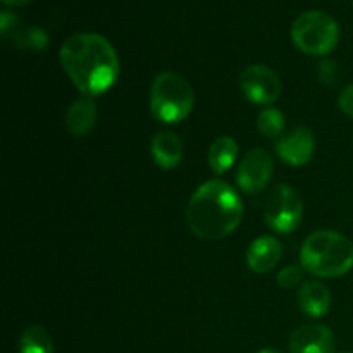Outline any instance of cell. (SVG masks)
Instances as JSON below:
<instances>
[{"label":"cell","mask_w":353,"mask_h":353,"mask_svg":"<svg viewBox=\"0 0 353 353\" xmlns=\"http://www.w3.org/2000/svg\"><path fill=\"white\" fill-rule=\"evenodd\" d=\"M303 271H305V269H303L302 265H286L285 269L279 271L278 278H276L278 279V285L285 290L293 288V286H296L302 281Z\"/></svg>","instance_id":"ffe728a7"},{"label":"cell","mask_w":353,"mask_h":353,"mask_svg":"<svg viewBox=\"0 0 353 353\" xmlns=\"http://www.w3.org/2000/svg\"><path fill=\"white\" fill-rule=\"evenodd\" d=\"M59 57L76 88L88 97L105 93L119 76V59L110 41L102 34H71L62 43Z\"/></svg>","instance_id":"6da1fadb"},{"label":"cell","mask_w":353,"mask_h":353,"mask_svg":"<svg viewBox=\"0 0 353 353\" xmlns=\"http://www.w3.org/2000/svg\"><path fill=\"white\" fill-rule=\"evenodd\" d=\"M257 353H279L278 350H272V348H262V350H259Z\"/></svg>","instance_id":"cb8c5ba5"},{"label":"cell","mask_w":353,"mask_h":353,"mask_svg":"<svg viewBox=\"0 0 353 353\" xmlns=\"http://www.w3.org/2000/svg\"><path fill=\"white\" fill-rule=\"evenodd\" d=\"M16 26H17V17L14 16L12 12H9V10H2V14H0V31H2L3 37L9 34L10 28L14 30Z\"/></svg>","instance_id":"7402d4cb"},{"label":"cell","mask_w":353,"mask_h":353,"mask_svg":"<svg viewBox=\"0 0 353 353\" xmlns=\"http://www.w3.org/2000/svg\"><path fill=\"white\" fill-rule=\"evenodd\" d=\"M300 261L317 278H340L353 268V243L338 231H316L303 241Z\"/></svg>","instance_id":"3957f363"},{"label":"cell","mask_w":353,"mask_h":353,"mask_svg":"<svg viewBox=\"0 0 353 353\" xmlns=\"http://www.w3.org/2000/svg\"><path fill=\"white\" fill-rule=\"evenodd\" d=\"M338 105H340L341 112L347 114V116L353 117V83L348 85L343 92L340 93V99H338Z\"/></svg>","instance_id":"44dd1931"},{"label":"cell","mask_w":353,"mask_h":353,"mask_svg":"<svg viewBox=\"0 0 353 353\" xmlns=\"http://www.w3.org/2000/svg\"><path fill=\"white\" fill-rule=\"evenodd\" d=\"M245 97L259 105H269L281 95V81L271 68L262 64L248 65L240 76Z\"/></svg>","instance_id":"52a82bcc"},{"label":"cell","mask_w":353,"mask_h":353,"mask_svg":"<svg viewBox=\"0 0 353 353\" xmlns=\"http://www.w3.org/2000/svg\"><path fill=\"white\" fill-rule=\"evenodd\" d=\"M281 259V243L274 236H261L248 247L247 265L257 274L272 271Z\"/></svg>","instance_id":"8fae6325"},{"label":"cell","mask_w":353,"mask_h":353,"mask_svg":"<svg viewBox=\"0 0 353 353\" xmlns=\"http://www.w3.org/2000/svg\"><path fill=\"white\" fill-rule=\"evenodd\" d=\"M334 334L323 324L300 326L290 338V353H333Z\"/></svg>","instance_id":"30bf717a"},{"label":"cell","mask_w":353,"mask_h":353,"mask_svg":"<svg viewBox=\"0 0 353 353\" xmlns=\"http://www.w3.org/2000/svg\"><path fill=\"white\" fill-rule=\"evenodd\" d=\"M299 307L310 317H323L331 307V293L323 283L305 281L299 290Z\"/></svg>","instance_id":"4fadbf2b"},{"label":"cell","mask_w":353,"mask_h":353,"mask_svg":"<svg viewBox=\"0 0 353 353\" xmlns=\"http://www.w3.org/2000/svg\"><path fill=\"white\" fill-rule=\"evenodd\" d=\"M97 121V107L90 97L78 99L65 114V126L72 137L79 138L93 130Z\"/></svg>","instance_id":"5bb4252c"},{"label":"cell","mask_w":353,"mask_h":353,"mask_svg":"<svg viewBox=\"0 0 353 353\" xmlns=\"http://www.w3.org/2000/svg\"><path fill=\"white\" fill-rule=\"evenodd\" d=\"M150 152L155 164L161 169L169 171V169H174L181 162L183 143L178 134L172 133V131H159L152 138Z\"/></svg>","instance_id":"7c38bea8"},{"label":"cell","mask_w":353,"mask_h":353,"mask_svg":"<svg viewBox=\"0 0 353 353\" xmlns=\"http://www.w3.org/2000/svg\"><path fill=\"white\" fill-rule=\"evenodd\" d=\"M243 216L238 193L221 179L207 181L196 190L186 207V223L202 240H221L236 230Z\"/></svg>","instance_id":"7a4b0ae2"},{"label":"cell","mask_w":353,"mask_h":353,"mask_svg":"<svg viewBox=\"0 0 353 353\" xmlns=\"http://www.w3.org/2000/svg\"><path fill=\"white\" fill-rule=\"evenodd\" d=\"M292 40L309 55H326L340 40V28L334 17L323 10H305L292 24Z\"/></svg>","instance_id":"5b68a950"},{"label":"cell","mask_w":353,"mask_h":353,"mask_svg":"<svg viewBox=\"0 0 353 353\" xmlns=\"http://www.w3.org/2000/svg\"><path fill=\"white\" fill-rule=\"evenodd\" d=\"M257 128L265 138H278L285 130V116L281 114V110L268 107L259 112Z\"/></svg>","instance_id":"e0dca14e"},{"label":"cell","mask_w":353,"mask_h":353,"mask_svg":"<svg viewBox=\"0 0 353 353\" xmlns=\"http://www.w3.org/2000/svg\"><path fill=\"white\" fill-rule=\"evenodd\" d=\"M195 93L190 83L178 72L164 71L157 74L150 88L152 116L164 124L181 123L192 114Z\"/></svg>","instance_id":"277c9868"},{"label":"cell","mask_w":353,"mask_h":353,"mask_svg":"<svg viewBox=\"0 0 353 353\" xmlns=\"http://www.w3.org/2000/svg\"><path fill=\"white\" fill-rule=\"evenodd\" d=\"M30 0H2L3 6H10V7H19V6H24V3H28Z\"/></svg>","instance_id":"603a6c76"},{"label":"cell","mask_w":353,"mask_h":353,"mask_svg":"<svg viewBox=\"0 0 353 353\" xmlns=\"http://www.w3.org/2000/svg\"><path fill=\"white\" fill-rule=\"evenodd\" d=\"M303 216V203L293 186L279 183L269 193L264 203V219L276 233H292Z\"/></svg>","instance_id":"8992f818"},{"label":"cell","mask_w":353,"mask_h":353,"mask_svg":"<svg viewBox=\"0 0 353 353\" xmlns=\"http://www.w3.org/2000/svg\"><path fill=\"white\" fill-rule=\"evenodd\" d=\"M19 353H54V341L41 326H28L19 340Z\"/></svg>","instance_id":"2e32d148"},{"label":"cell","mask_w":353,"mask_h":353,"mask_svg":"<svg viewBox=\"0 0 353 353\" xmlns=\"http://www.w3.org/2000/svg\"><path fill=\"white\" fill-rule=\"evenodd\" d=\"M316 148L314 133L307 126H296L281 137L276 143L279 159L290 165H305L310 162Z\"/></svg>","instance_id":"9c48e42d"},{"label":"cell","mask_w":353,"mask_h":353,"mask_svg":"<svg viewBox=\"0 0 353 353\" xmlns=\"http://www.w3.org/2000/svg\"><path fill=\"white\" fill-rule=\"evenodd\" d=\"M12 40L17 47L24 48V50L40 52L47 48L48 34L40 28H28V30H17L12 34Z\"/></svg>","instance_id":"ac0fdd59"},{"label":"cell","mask_w":353,"mask_h":353,"mask_svg":"<svg viewBox=\"0 0 353 353\" xmlns=\"http://www.w3.org/2000/svg\"><path fill=\"white\" fill-rule=\"evenodd\" d=\"M340 65L338 62L330 61V59H324L319 65H317V78L323 85L326 86H334L340 79Z\"/></svg>","instance_id":"d6986e66"},{"label":"cell","mask_w":353,"mask_h":353,"mask_svg":"<svg viewBox=\"0 0 353 353\" xmlns=\"http://www.w3.org/2000/svg\"><path fill=\"white\" fill-rule=\"evenodd\" d=\"M238 155V143L231 137H219L209 148V165L216 174H224L234 164Z\"/></svg>","instance_id":"9a60e30c"},{"label":"cell","mask_w":353,"mask_h":353,"mask_svg":"<svg viewBox=\"0 0 353 353\" xmlns=\"http://www.w3.org/2000/svg\"><path fill=\"white\" fill-rule=\"evenodd\" d=\"M274 162L269 152L254 148L241 161L236 172V183L243 192L259 193L271 181Z\"/></svg>","instance_id":"ba28073f"}]
</instances>
